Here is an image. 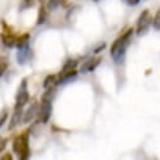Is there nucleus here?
<instances>
[{"label":"nucleus","instance_id":"nucleus-1","mask_svg":"<svg viewBox=\"0 0 160 160\" xmlns=\"http://www.w3.org/2000/svg\"><path fill=\"white\" fill-rule=\"evenodd\" d=\"M134 32L135 30L132 28L126 29L118 38H116L115 42L112 43L110 54H111V57H112V59L116 64L122 63V61L125 58V54H126V49H128V47L131 42V38L134 35Z\"/></svg>","mask_w":160,"mask_h":160},{"label":"nucleus","instance_id":"nucleus-2","mask_svg":"<svg viewBox=\"0 0 160 160\" xmlns=\"http://www.w3.org/2000/svg\"><path fill=\"white\" fill-rule=\"evenodd\" d=\"M53 96H54V86L46 88V92L42 95L41 103H39V110H38V118L39 122L47 124L52 116V110H53Z\"/></svg>","mask_w":160,"mask_h":160},{"label":"nucleus","instance_id":"nucleus-3","mask_svg":"<svg viewBox=\"0 0 160 160\" xmlns=\"http://www.w3.org/2000/svg\"><path fill=\"white\" fill-rule=\"evenodd\" d=\"M13 152L22 160H25L30 156L29 149V131H24L19 134L13 140Z\"/></svg>","mask_w":160,"mask_h":160},{"label":"nucleus","instance_id":"nucleus-4","mask_svg":"<svg viewBox=\"0 0 160 160\" xmlns=\"http://www.w3.org/2000/svg\"><path fill=\"white\" fill-rule=\"evenodd\" d=\"M29 90H28V79L23 78L18 87L17 95H15V105L14 108H23L29 102Z\"/></svg>","mask_w":160,"mask_h":160},{"label":"nucleus","instance_id":"nucleus-5","mask_svg":"<svg viewBox=\"0 0 160 160\" xmlns=\"http://www.w3.org/2000/svg\"><path fill=\"white\" fill-rule=\"evenodd\" d=\"M152 24V17L150 14V12L148 9H145L144 12H141V14L139 15L138 18V22H136V34L138 35H142L145 34L149 28L151 27Z\"/></svg>","mask_w":160,"mask_h":160},{"label":"nucleus","instance_id":"nucleus-6","mask_svg":"<svg viewBox=\"0 0 160 160\" xmlns=\"http://www.w3.org/2000/svg\"><path fill=\"white\" fill-rule=\"evenodd\" d=\"M2 24H3V32H2V34H0V38H2L3 44H4L5 47H8V48L15 47L18 37L14 34L13 29H12L10 27H8V24H7L4 20H3Z\"/></svg>","mask_w":160,"mask_h":160},{"label":"nucleus","instance_id":"nucleus-7","mask_svg":"<svg viewBox=\"0 0 160 160\" xmlns=\"http://www.w3.org/2000/svg\"><path fill=\"white\" fill-rule=\"evenodd\" d=\"M38 110H39V103L38 102H33L28 108L27 111L23 113V122L24 124H29L32 122L34 117L38 116Z\"/></svg>","mask_w":160,"mask_h":160},{"label":"nucleus","instance_id":"nucleus-8","mask_svg":"<svg viewBox=\"0 0 160 160\" xmlns=\"http://www.w3.org/2000/svg\"><path fill=\"white\" fill-rule=\"evenodd\" d=\"M101 57H95V58H91L88 61H86L82 66H81V73H88V72H92L95 71L98 64L101 63Z\"/></svg>","mask_w":160,"mask_h":160},{"label":"nucleus","instance_id":"nucleus-9","mask_svg":"<svg viewBox=\"0 0 160 160\" xmlns=\"http://www.w3.org/2000/svg\"><path fill=\"white\" fill-rule=\"evenodd\" d=\"M23 108H14V112L9 122V130H14L20 124V121H23Z\"/></svg>","mask_w":160,"mask_h":160},{"label":"nucleus","instance_id":"nucleus-10","mask_svg":"<svg viewBox=\"0 0 160 160\" xmlns=\"http://www.w3.org/2000/svg\"><path fill=\"white\" fill-rule=\"evenodd\" d=\"M29 56H30V48H29V44L18 47V54H17V58H18L19 64H24V63L28 61Z\"/></svg>","mask_w":160,"mask_h":160},{"label":"nucleus","instance_id":"nucleus-11","mask_svg":"<svg viewBox=\"0 0 160 160\" xmlns=\"http://www.w3.org/2000/svg\"><path fill=\"white\" fill-rule=\"evenodd\" d=\"M48 19V8L46 5V3L41 4V8L38 10V18H37V25H42L47 22Z\"/></svg>","mask_w":160,"mask_h":160},{"label":"nucleus","instance_id":"nucleus-12","mask_svg":"<svg viewBox=\"0 0 160 160\" xmlns=\"http://www.w3.org/2000/svg\"><path fill=\"white\" fill-rule=\"evenodd\" d=\"M54 85H57V76L56 74H48L43 81V87L48 88V87H52Z\"/></svg>","mask_w":160,"mask_h":160},{"label":"nucleus","instance_id":"nucleus-13","mask_svg":"<svg viewBox=\"0 0 160 160\" xmlns=\"http://www.w3.org/2000/svg\"><path fill=\"white\" fill-rule=\"evenodd\" d=\"M77 64H78L77 61H74V59H69V61H67V62L64 63V66H63V68H62L61 72H72V71H76Z\"/></svg>","mask_w":160,"mask_h":160},{"label":"nucleus","instance_id":"nucleus-14","mask_svg":"<svg viewBox=\"0 0 160 160\" xmlns=\"http://www.w3.org/2000/svg\"><path fill=\"white\" fill-rule=\"evenodd\" d=\"M9 67V61L7 57H0V77L4 76V73L7 72Z\"/></svg>","mask_w":160,"mask_h":160},{"label":"nucleus","instance_id":"nucleus-15","mask_svg":"<svg viewBox=\"0 0 160 160\" xmlns=\"http://www.w3.org/2000/svg\"><path fill=\"white\" fill-rule=\"evenodd\" d=\"M152 27L155 30H160V8L158 9L155 17L152 18Z\"/></svg>","mask_w":160,"mask_h":160},{"label":"nucleus","instance_id":"nucleus-16","mask_svg":"<svg viewBox=\"0 0 160 160\" xmlns=\"http://www.w3.org/2000/svg\"><path fill=\"white\" fill-rule=\"evenodd\" d=\"M46 5H47L48 10H53L58 5H61V0H48V2L46 3Z\"/></svg>","mask_w":160,"mask_h":160},{"label":"nucleus","instance_id":"nucleus-17","mask_svg":"<svg viewBox=\"0 0 160 160\" xmlns=\"http://www.w3.org/2000/svg\"><path fill=\"white\" fill-rule=\"evenodd\" d=\"M9 117V112L7 110H3L2 112H0V128H2L5 122H7V120Z\"/></svg>","mask_w":160,"mask_h":160},{"label":"nucleus","instance_id":"nucleus-18","mask_svg":"<svg viewBox=\"0 0 160 160\" xmlns=\"http://www.w3.org/2000/svg\"><path fill=\"white\" fill-rule=\"evenodd\" d=\"M33 4H34V0H23L22 9H27V8H30V7H33Z\"/></svg>","mask_w":160,"mask_h":160},{"label":"nucleus","instance_id":"nucleus-19","mask_svg":"<svg viewBox=\"0 0 160 160\" xmlns=\"http://www.w3.org/2000/svg\"><path fill=\"white\" fill-rule=\"evenodd\" d=\"M7 142H8V140H7V139H4V138L0 136V152H2V151L7 148Z\"/></svg>","mask_w":160,"mask_h":160},{"label":"nucleus","instance_id":"nucleus-20","mask_svg":"<svg viewBox=\"0 0 160 160\" xmlns=\"http://www.w3.org/2000/svg\"><path fill=\"white\" fill-rule=\"evenodd\" d=\"M125 3L129 5H138L140 3V0H125Z\"/></svg>","mask_w":160,"mask_h":160},{"label":"nucleus","instance_id":"nucleus-21","mask_svg":"<svg viewBox=\"0 0 160 160\" xmlns=\"http://www.w3.org/2000/svg\"><path fill=\"white\" fill-rule=\"evenodd\" d=\"M0 159H2V160H12L13 156H12V154L9 152V154H5V155H3V156H0Z\"/></svg>","mask_w":160,"mask_h":160},{"label":"nucleus","instance_id":"nucleus-22","mask_svg":"<svg viewBox=\"0 0 160 160\" xmlns=\"http://www.w3.org/2000/svg\"><path fill=\"white\" fill-rule=\"evenodd\" d=\"M105 47H106V44H105V43H103V44H102V46H100V47H98V48H96V49H95V53H100V52H101V51H102V49H103V48H105Z\"/></svg>","mask_w":160,"mask_h":160},{"label":"nucleus","instance_id":"nucleus-23","mask_svg":"<svg viewBox=\"0 0 160 160\" xmlns=\"http://www.w3.org/2000/svg\"><path fill=\"white\" fill-rule=\"evenodd\" d=\"M95 2H97V0H95Z\"/></svg>","mask_w":160,"mask_h":160}]
</instances>
